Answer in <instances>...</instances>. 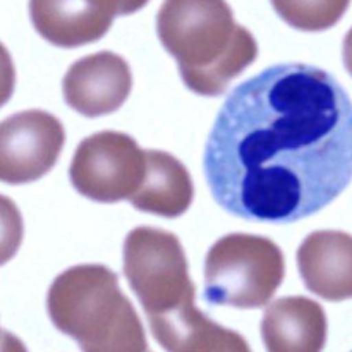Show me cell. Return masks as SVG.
I'll list each match as a JSON object with an SVG mask.
<instances>
[{"label":"cell","mask_w":352,"mask_h":352,"mask_svg":"<svg viewBox=\"0 0 352 352\" xmlns=\"http://www.w3.org/2000/svg\"><path fill=\"white\" fill-rule=\"evenodd\" d=\"M298 267L308 291L327 301L352 299V236L318 230L302 241Z\"/></svg>","instance_id":"cell-10"},{"label":"cell","mask_w":352,"mask_h":352,"mask_svg":"<svg viewBox=\"0 0 352 352\" xmlns=\"http://www.w3.org/2000/svg\"><path fill=\"white\" fill-rule=\"evenodd\" d=\"M116 2L117 14L120 16H127V14H133L136 10L143 9L148 3V0H113Z\"/></svg>","instance_id":"cell-16"},{"label":"cell","mask_w":352,"mask_h":352,"mask_svg":"<svg viewBox=\"0 0 352 352\" xmlns=\"http://www.w3.org/2000/svg\"><path fill=\"white\" fill-rule=\"evenodd\" d=\"M284 275V254L274 241L251 234H229L206 254L205 298L217 306L260 308L274 298Z\"/></svg>","instance_id":"cell-5"},{"label":"cell","mask_w":352,"mask_h":352,"mask_svg":"<svg viewBox=\"0 0 352 352\" xmlns=\"http://www.w3.org/2000/svg\"><path fill=\"white\" fill-rule=\"evenodd\" d=\"M30 16L55 47L74 48L100 40L117 16L113 0H30Z\"/></svg>","instance_id":"cell-9"},{"label":"cell","mask_w":352,"mask_h":352,"mask_svg":"<svg viewBox=\"0 0 352 352\" xmlns=\"http://www.w3.org/2000/svg\"><path fill=\"white\" fill-rule=\"evenodd\" d=\"M47 309L54 325L86 352H143V323L103 265H79L62 272L50 285Z\"/></svg>","instance_id":"cell-4"},{"label":"cell","mask_w":352,"mask_h":352,"mask_svg":"<svg viewBox=\"0 0 352 352\" xmlns=\"http://www.w3.org/2000/svg\"><path fill=\"white\" fill-rule=\"evenodd\" d=\"M144 150L124 133L103 131L79 143L71 164V182L98 203L129 199L144 177Z\"/></svg>","instance_id":"cell-6"},{"label":"cell","mask_w":352,"mask_h":352,"mask_svg":"<svg viewBox=\"0 0 352 352\" xmlns=\"http://www.w3.org/2000/svg\"><path fill=\"white\" fill-rule=\"evenodd\" d=\"M261 337L272 352H318L327 342L325 311L302 296L277 299L265 311Z\"/></svg>","instance_id":"cell-11"},{"label":"cell","mask_w":352,"mask_h":352,"mask_svg":"<svg viewBox=\"0 0 352 352\" xmlns=\"http://www.w3.org/2000/svg\"><path fill=\"white\" fill-rule=\"evenodd\" d=\"M124 275L164 349L250 351L239 333L217 325L195 306L196 289L182 244L174 234L155 227L131 230L124 243Z\"/></svg>","instance_id":"cell-2"},{"label":"cell","mask_w":352,"mask_h":352,"mask_svg":"<svg viewBox=\"0 0 352 352\" xmlns=\"http://www.w3.org/2000/svg\"><path fill=\"white\" fill-rule=\"evenodd\" d=\"M215 201L250 222L292 223L352 182V100L330 72L277 64L230 91L203 155Z\"/></svg>","instance_id":"cell-1"},{"label":"cell","mask_w":352,"mask_h":352,"mask_svg":"<svg viewBox=\"0 0 352 352\" xmlns=\"http://www.w3.org/2000/svg\"><path fill=\"white\" fill-rule=\"evenodd\" d=\"M16 86V69L9 50L0 43V107L9 102Z\"/></svg>","instance_id":"cell-15"},{"label":"cell","mask_w":352,"mask_h":352,"mask_svg":"<svg viewBox=\"0 0 352 352\" xmlns=\"http://www.w3.org/2000/svg\"><path fill=\"white\" fill-rule=\"evenodd\" d=\"M144 177L129 198L141 212L160 217H179L191 206L195 188L188 168L167 151H144Z\"/></svg>","instance_id":"cell-12"},{"label":"cell","mask_w":352,"mask_h":352,"mask_svg":"<svg viewBox=\"0 0 352 352\" xmlns=\"http://www.w3.org/2000/svg\"><path fill=\"white\" fill-rule=\"evenodd\" d=\"M342 55H344V64H346V69L352 76V28L349 30V33L346 34V38H344Z\"/></svg>","instance_id":"cell-17"},{"label":"cell","mask_w":352,"mask_h":352,"mask_svg":"<svg viewBox=\"0 0 352 352\" xmlns=\"http://www.w3.org/2000/svg\"><path fill=\"white\" fill-rule=\"evenodd\" d=\"M278 16L301 31H325L336 26L351 0H272Z\"/></svg>","instance_id":"cell-13"},{"label":"cell","mask_w":352,"mask_h":352,"mask_svg":"<svg viewBox=\"0 0 352 352\" xmlns=\"http://www.w3.org/2000/svg\"><path fill=\"white\" fill-rule=\"evenodd\" d=\"M65 133L43 110H24L0 122V181L26 184L43 177L60 157Z\"/></svg>","instance_id":"cell-7"},{"label":"cell","mask_w":352,"mask_h":352,"mask_svg":"<svg viewBox=\"0 0 352 352\" xmlns=\"http://www.w3.org/2000/svg\"><path fill=\"white\" fill-rule=\"evenodd\" d=\"M24 222L16 203L0 195V267L6 265L21 248Z\"/></svg>","instance_id":"cell-14"},{"label":"cell","mask_w":352,"mask_h":352,"mask_svg":"<svg viewBox=\"0 0 352 352\" xmlns=\"http://www.w3.org/2000/svg\"><path fill=\"white\" fill-rule=\"evenodd\" d=\"M64 98L71 109L85 117L112 113L122 105L133 88L131 67L113 52L86 55L65 72Z\"/></svg>","instance_id":"cell-8"},{"label":"cell","mask_w":352,"mask_h":352,"mask_svg":"<svg viewBox=\"0 0 352 352\" xmlns=\"http://www.w3.org/2000/svg\"><path fill=\"white\" fill-rule=\"evenodd\" d=\"M157 31L182 81L198 95L226 93L258 55L256 40L236 23L226 0H165Z\"/></svg>","instance_id":"cell-3"}]
</instances>
